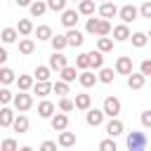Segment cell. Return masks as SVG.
<instances>
[{"instance_id":"21","label":"cell","mask_w":151,"mask_h":151,"mask_svg":"<svg viewBox=\"0 0 151 151\" xmlns=\"http://www.w3.org/2000/svg\"><path fill=\"white\" fill-rule=\"evenodd\" d=\"M90 106H92V97H90L87 92L76 94V109H78V111H87Z\"/></svg>"},{"instance_id":"26","label":"cell","mask_w":151,"mask_h":151,"mask_svg":"<svg viewBox=\"0 0 151 151\" xmlns=\"http://www.w3.org/2000/svg\"><path fill=\"white\" fill-rule=\"evenodd\" d=\"M17 31H19L21 35H31V33H35V28H33V21H31V19H19Z\"/></svg>"},{"instance_id":"37","label":"cell","mask_w":151,"mask_h":151,"mask_svg":"<svg viewBox=\"0 0 151 151\" xmlns=\"http://www.w3.org/2000/svg\"><path fill=\"white\" fill-rule=\"evenodd\" d=\"M50 73H52L50 64H47V66H35V71H33L35 80H50Z\"/></svg>"},{"instance_id":"18","label":"cell","mask_w":151,"mask_h":151,"mask_svg":"<svg viewBox=\"0 0 151 151\" xmlns=\"http://www.w3.org/2000/svg\"><path fill=\"white\" fill-rule=\"evenodd\" d=\"M66 38H68V45H71V47H80V45L85 42V35H83L78 28H68V31H66Z\"/></svg>"},{"instance_id":"53","label":"cell","mask_w":151,"mask_h":151,"mask_svg":"<svg viewBox=\"0 0 151 151\" xmlns=\"http://www.w3.org/2000/svg\"><path fill=\"white\" fill-rule=\"evenodd\" d=\"M73 2H80V0H73Z\"/></svg>"},{"instance_id":"50","label":"cell","mask_w":151,"mask_h":151,"mask_svg":"<svg viewBox=\"0 0 151 151\" xmlns=\"http://www.w3.org/2000/svg\"><path fill=\"white\" fill-rule=\"evenodd\" d=\"M14 2H17L19 7H31V2H33V0H14Z\"/></svg>"},{"instance_id":"29","label":"cell","mask_w":151,"mask_h":151,"mask_svg":"<svg viewBox=\"0 0 151 151\" xmlns=\"http://www.w3.org/2000/svg\"><path fill=\"white\" fill-rule=\"evenodd\" d=\"M0 83H2V85L17 83V76H14V71H12L9 66H2V68H0Z\"/></svg>"},{"instance_id":"39","label":"cell","mask_w":151,"mask_h":151,"mask_svg":"<svg viewBox=\"0 0 151 151\" xmlns=\"http://www.w3.org/2000/svg\"><path fill=\"white\" fill-rule=\"evenodd\" d=\"M111 31H113V28H111V21L101 17V19H99V26H97V38H99V35H109Z\"/></svg>"},{"instance_id":"43","label":"cell","mask_w":151,"mask_h":151,"mask_svg":"<svg viewBox=\"0 0 151 151\" xmlns=\"http://www.w3.org/2000/svg\"><path fill=\"white\" fill-rule=\"evenodd\" d=\"M66 2L68 0H47V5H50L52 12H64L66 9Z\"/></svg>"},{"instance_id":"42","label":"cell","mask_w":151,"mask_h":151,"mask_svg":"<svg viewBox=\"0 0 151 151\" xmlns=\"http://www.w3.org/2000/svg\"><path fill=\"white\" fill-rule=\"evenodd\" d=\"M99 149H101V151H116V137L101 139V142H99Z\"/></svg>"},{"instance_id":"46","label":"cell","mask_w":151,"mask_h":151,"mask_svg":"<svg viewBox=\"0 0 151 151\" xmlns=\"http://www.w3.org/2000/svg\"><path fill=\"white\" fill-rule=\"evenodd\" d=\"M0 101H2V104H9V101H14V94H12L7 87H2V90H0Z\"/></svg>"},{"instance_id":"28","label":"cell","mask_w":151,"mask_h":151,"mask_svg":"<svg viewBox=\"0 0 151 151\" xmlns=\"http://www.w3.org/2000/svg\"><path fill=\"white\" fill-rule=\"evenodd\" d=\"M76 66H78L80 71H85V68H92V57H90V52H83V54H78V57H76Z\"/></svg>"},{"instance_id":"54","label":"cell","mask_w":151,"mask_h":151,"mask_svg":"<svg viewBox=\"0 0 151 151\" xmlns=\"http://www.w3.org/2000/svg\"><path fill=\"white\" fill-rule=\"evenodd\" d=\"M99 2H106V0H99Z\"/></svg>"},{"instance_id":"48","label":"cell","mask_w":151,"mask_h":151,"mask_svg":"<svg viewBox=\"0 0 151 151\" xmlns=\"http://www.w3.org/2000/svg\"><path fill=\"white\" fill-rule=\"evenodd\" d=\"M139 120H142V125H144V127H151V111H142Z\"/></svg>"},{"instance_id":"17","label":"cell","mask_w":151,"mask_h":151,"mask_svg":"<svg viewBox=\"0 0 151 151\" xmlns=\"http://www.w3.org/2000/svg\"><path fill=\"white\" fill-rule=\"evenodd\" d=\"M14 118H17L14 111L5 104V106L0 109V125H2V127H12V125H14Z\"/></svg>"},{"instance_id":"10","label":"cell","mask_w":151,"mask_h":151,"mask_svg":"<svg viewBox=\"0 0 151 151\" xmlns=\"http://www.w3.org/2000/svg\"><path fill=\"white\" fill-rule=\"evenodd\" d=\"M144 85H146V76H144L142 71H139V73L132 71V73L127 76V87H130V90H142Z\"/></svg>"},{"instance_id":"52","label":"cell","mask_w":151,"mask_h":151,"mask_svg":"<svg viewBox=\"0 0 151 151\" xmlns=\"http://www.w3.org/2000/svg\"><path fill=\"white\" fill-rule=\"evenodd\" d=\"M149 40H151V31H149Z\"/></svg>"},{"instance_id":"35","label":"cell","mask_w":151,"mask_h":151,"mask_svg":"<svg viewBox=\"0 0 151 151\" xmlns=\"http://www.w3.org/2000/svg\"><path fill=\"white\" fill-rule=\"evenodd\" d=\"M113 73H116L113 68H106V66H104V68H99V83H104V85H111V83H113V78H116Z\"/></svg>"},{"instance_id":"14","label":"cell","mask_w":151,"mask_h":151,"mask_svg":"<svg viewBox=\"0 0 151 151\" xmlns=\"http://www.w3.org/2000/svg\"><path fill=\"white\" fill-rule=\"evenodd\" d=\"M118 12H120V9H118L111 0H106V2H101V5H99V17H104V19H113Z\"/></svg>"},{"instance_id":"9","label":"cell","mask_w":151,"mask_h":151,"mask_svg":"<svg viewBox=\"0 0 151 151\" xmlns=\"http://www.w3.org/2000/svg\"><path fill=\"white\" fill-rule=\"evenodd\" d=\"M78 83H80L83 87H92V85H97V83H99V76H94V73H92V68H85V71H80Z\"/></svg>"},{"instance_id":"12","label":"cell","mask_w":151,"mask_h":151,"mask_svg":"<svg viewBox=\"0 0 151 151\" xmlns=\"http://www.w3.org/2000/svg\"><path fill=\"white\" fill-rule=\"evenodd\" d=\"M33 92H35L38 97H47L50 92H54V83H50V80H35Z\"/></svg>"},{"instance_id":"33","label":"cell","mask_w":151,"mask_h":151,"mask_svg":"<svg viewBox=\"0 0 151 151\" xmlns=\"http://www.w3.org/2000/svg\"><path fill=\"white\" fill-rule=\"evenodd\" d=\"M130 40H132V45H134V47H144V45L149 42V33L137 31V33H132V35H130Z\"/></svg>"},{"instance_id":"45","label":"cell","mask_w":151,"mask_h":151,"mask_svg":"<svg viewBox=\"0 0 151 151\" xmlns=\"http://www.w3.org/2000/svg\"><path fill=\"white\" fill-rule=\"evenodd\" d=\"M139 17H142V19H151V0L142 2V7H139Z\"/></svg>"},{"instance_id":"6","label":"cell","mask_w":151,"mask_h":151,"mask_svg":"<svg viewBox=\"0 0 151 151\" xmlns=\"http://www.w3.org/2000/svg\"><path fill=\"white\" fill-rule=\"evenodd\" d=\"M50 125H52L54 132H61V130L68 127V116H66L64 111H59V113H54V116L50 118Z\"/></svg>"},{"instance_id":"32","label":"cell","mask_w":151,"mask_h":151,"mask_svg":"<svg viewBox=\"0 0 151 151\" xmlns=\"http://www.w3.org/2000/svg\"><path fill=\"white\" fill-rule=\"evenodd\" d=\"M33 78H35V76H19V78H17V87H19V90H26V92L33 90V85H35Z\"/></svg>"},{"instance_id":"3","label":"cell","mask_w":151,"mask_h":151,"mask_svg":"<svg viewBox=\"0 0 151 151\" xmlns=\"http://www.w3.org/2000/svg\"><path fill=\"white\" fill-rule=\"evenodd\" d=\"M101 109H104V113H106L109 118H116V116L120 113L123 104H120V99H118V97H106V99H104V106H101Z\"/></svg>"},{"instance_id":"13","label":"cell","mask_w":151,"mask_h":151,"mask_svg":"<svg viewBox=\"0 0 151 151\" xmlns=\"http://www.w3.org/2000/svg\"><path fill=\"white\" fill-rule=\"evenodd\" d=\"M123 130H125V125H123V120H118V116L106 123V134L109 137H118V134H123Z\"/></svg>"},{"instance_id":"4","label":"cell","mask_w":151,"mask_h":151,"mask_svg":"<svg viewBox=\"0 0 151 151\" xmlns=\"http://www.w3.org/2000/svg\"><path fill=\"white\" fill-rule=\"evenodd\" d=\"M104 116H106V113H104V109H92V106H90V109H87V113H85V120H87V125H90V127H99V125L104 123Z\"/></svg>"},{"instance_id":"19","label":"cell","mask_w":151,"mask_h":151,"mask_svg":"<svg viewBox=\"0 0 151 151\" xmlns=\"http://www.w3.org/2000/svg\"><path fill=\"white\" fill-rule=\"evenodd\" d=\"M19 52H21L24 57L33 54V52H35V42H33L28 35H21V40H19Z\"/></svg>"},{"instance_id":"49","label":"cell","mask_w":151,"mask_h":151,"mask_svg":"<svg viewBox=\"0 0 151 151\" xmlns=\"http://www.w3.org/2000/svg\"><path fill=\"white\" fill-rule=\"evenodd\" d=\"M57 144H59V142H50V139H47V142H42V144H40V149H42V151H54V149H57Z\"/></svg>"},{"instance_id":"7","label":"cell","mask_w":151,"mask_h":151,"mask_svg":"<svg viewBox=\"0 0 151 151\" xmlns=\"http://www.w3.org/2000/svg\"><path fill=\"white\" fill-rule=\"evenodd\" d=\"M118 17H120L125 24H132V21L139 17V9H137L134 5H123V7H120V12H118Z\"/></svg>"},{"instance_id":"31","label":"cell","mask_w":151,"mask_h":151,"mask_svg":"<svg viewBox=\"0 0 151 151\" xmlns=\"http://www.w3.org/2000/svg\"><path fill=\"white\" fill-rule=\"evenodd\" d=\"M90 57H92V68H94V71L104 68V52H101V50H92Z\"/></svg>"},{"instance_id":"11","label":"cell","mask_w":151,"mask_h":151,"mask_svg":"<svg viewBox=\"0 0 151 151\" xmlns=\"http://www.w3.org/2000/svg\"><path fill=\"white\" fill-rule=\"evenodd\" d=\"M130 28H127V24L123 21V24H118V26H113V40L116 42H125V40H130Z\"/></svg>"},{"instance_id":"20","label":"cell","mask_w":151,"mask_h":151,"mask_svg":"<svg viewBox=\"0 0 151 151\" xmlns=\"http://www.w3.org/2000/svg\"><path fill=\"white\" fill-rule=\"evenodd\" d=\"M47 9H50V5H47V2H42V0H33V2H31V7H28L31 17H42Z\"/></svg>"},{"instance_id":"23","label":"cell","mask_w":151,"mask_h":151,"mask_svg":"<svg viewBox=\"0 0 151 151\" xmlns=\"http://www.w3.org/2000/svg\"><path fill=\"white\" fill-rule=\"evenodd\" d=\"M28 125H31V123H28V118H26L24 113H19V116L14 118V125H12V127H14V132L24 134V132H28Z\"/></svg>"},{"instance_id":"36","label":"cell","mask_w":151,"mask_h":151,"mask_svg":"<svg viewBox=\"0 0 151 151\" xmlns=\"http://www.w3.org/2000/svg\"><path fill=\"white\" fill-rule=\"evenodd\" d=\"M35 35H38V40H52V28L47 24H40L35 28Z\"/></svg>"},{"instance_id":"15","label":"cell","mask_w":151,"mask_h":151,"mask_svg":"<svg viewBox=\"0 0 151 151\" xmlns=\"http://www.w3.org/2000/svg\"><path fill=\"white\" fill-rule=\"evenodd\" d=\"M68 66V59L61 54V52H54L52 57H50V68L52 71H61V68H66Z\"/></svg>"},{"instance_id":"51","label":"cell","mask_w":151,"mask_h":151,"mask_svg":"<svg viewBox=\"0 0 151 151\" xmlns=\"http://www.w3.org/2000/svg\"><path fill=\"white\" fill-rule=\"evenodd\" d=\"M0 61H2V64H5V61H7V50H5V47H2V50H0Z\"/></svg>"},{"instance_id":"25","label":"cell","mask_w":151,"mask_h":151,"mask_svg":"<svg viewBox=\"0 0 151 151\" xmlns=\"http://www.w3.org/2000/svg\"><path fill=\"white\" fill-rule=\"evenodd\" d=\"M94 9H97V7H94V0H80V2H78V12H80L83 17H92Z\"/></svg>"},{"instance_id":"38","label":"cell","mask_w":151,"mask_h":151,"mask_svg":"<svg viewBox=\"0 0 151 151\" xmlns=\"http://www.w3.org/2000/svg\"><path fill=\"white\" fill-rule=\"evenodd\" d=\"M57 106H59V111H64V113H71V111L76 109V99H68V97H61Z\"/></svg>"},{"instance_id":"47","label":"cell","mask_w":151,"mask_h":151,"mask_svg":"<svg viewBox=\"0 0 151 151\" xmlns=\"http://www.w3.org/2000/svg\"><path fill=\"white\" fill-rule=\"evenodd\" d=\"M139 71H142L144 76H151V59H144V61L139 64Z\"/></svg>"},{"instance_id":"16","label":"cell","mask_w":151,"mask_h":151,"mask_svg":"<svg viewBox=\"0 0 151 151\" xmlns=\"http://www.w3.org/2000/svg\"><path fill=\"white\" fill-rule=\"evenodd\" d=\"M54 111H57V106H54L50 99H42V101L38 104V116H40V118H52Z\"/></svg>"},{"instance_id":"8","label":"cell","mask_w":151,"mask_h":151,"mask_svg":"<svg viewBox=\"0 0 151 151\" xmlns=\"http://www.w3.org/2000/svg\"><path fill=\"white\" fill-rule=\"evenodd\" d=\"M78 17H80V12H78V9H64V12H61V24H64L66 28H76Z\"/></svg>"},{"instance_id":"24","label":"cell","mask_w":151,"mask_h":151,"mask_svg":"<svg viewBox=\"0 0 151 151\" xmlns=\"http://www.w3.org/2000/svg\"><path fill=\"white\" fill-rule=\"evenodd\" d=\"M57 142H59V146L68 149V146H73V144H76V132H66V130H61Z\"/></svg>"},{"instance_id":"27","label":"cell","mask_w":151,"mask_h":151,"mask_svg":"<svg viewBox=\"0 0 151 151\" xmlns=\"http://www.w3.org/2000/svg\"><path fill=\"white\" fill-rule=\"evenodd\" d=\"M0 35H2V42H5V45H9V42H14V40H17V38L21 35V33H19L17 28L7 26V28H2V33H0Z\"/></svg>"},{"instance_id":"34","label":"cell","mask_w":151,"mask_h":151,"mask_svg":"<svg viewBox=\"0 0 151 151\" xmlns=\"http://www.w3.org/2000/svg\"><path fill=\"white\" fill-rule=\"evenodd\" d=\"M76 68H78V66H66V68H61V71H59V73H61V80L73 83V80L80 76V73H76Z\"/></svg>"},{"instance_id":"30","label":"cell","mask_w":151,"mask_h":151,"mask_svg":"<svg viewBox=\"0 0 151 151\" xmlns=\"http://www.w3.org/2000/svg\"><path fill=\"white\" fill-rule=\"evenodd\" d=\"M97 50H101V52H111V50H113V38H109V35H99V38H97Z\"/></svg>"},{"instance_id":"41","label":"cell","mask_w":151,"mask_h":151,"mask_svg":"<svg viewBox=\"0 0 151 151\" xmlns=\"http://www.w3.org/2000/svg\"><path fill=\"white\" fill-rule=\"evenodd\" d=\"M0 151H19V146H17V142H14L12 137H7V139H2Z\"/></svg>"},{"instance_id":"40","label":"cell","mask_w":151,"mask_h":151,"mask_svg":"<svg viewBox=\"0 0 151 151\" xmlns=\"http://www.w3.org/2000/svg\"><path fill=\"white\" fill-rule=\"evenodd\" d=\"M97 26H99V19H94V14L85 21V31L90 33V35H97Z\"/></svg>"},{"instance_id":"2","label":"cell","mask_w":151,"mask_h":151,"mask_svg":"<svg viewBox=\"0 0 151 151\" xmlns=\"http://www.w3.org/2000/svg\"><path fill=\"white\" fill-rule=\"evenodd\" d=\"M31 106H33V97H31L26 90H19V94H14V109H17L19 113H26Z\"/></svg>"},{"instance_id":"44","label":"cell","mask_w":151,"mask_h":151,"mask_svg":"<svg viewBox=\"0 0 151 151\" xmlns=\"http://www.w3.org/2000/svg\"><path fill=\"white\" fill-rule=\"evenodd\" d=\"M54 92L61 94V97H66V94H68V83H66V80H57V83H54Z\"/></svg>"},{"instance_id":"5","label":"cell","mask_w":151,"mask_h":151,"mask_svg":"<svg viewBox=\"0 0 151 151\" xmlns=\"http://www.w3.org/2000/svg\"><path fill=\"white\" fill-rule=\"evenodd\" d=\"M132 68H134L132 57H118V59H116V73H120V76H130Z\"/></svg>"},{"instance_id":"22","label":"cell","mask_w":151,"mask_h":151,"mask_svg":"<svg viewBox=\"0 0 151 151\" xmlns=\"http://www.w3.org/2000/svg\"><path fill=\"white\" fill-rule=\"evenodd\" d=\"M50 42H52V50H54V52H64V50L68 47V38H66V35H59V33L52 35Z\"/></svg>"},{"instance_id":"1","label":"cell","mask_w":151,"mask_h":151,"mask_svg":"<svg viewBox=\"0 0 151 151\" xmlns=\"http://www.w3.org/2000/svg\"><path fill=\"white\" fill-rule=\"evenodd\" d=\"M146 144H149V139H146V134L144 132H130L127 134V149L130 151H142V149H146Z\"/></svg>"}]
</instances>
